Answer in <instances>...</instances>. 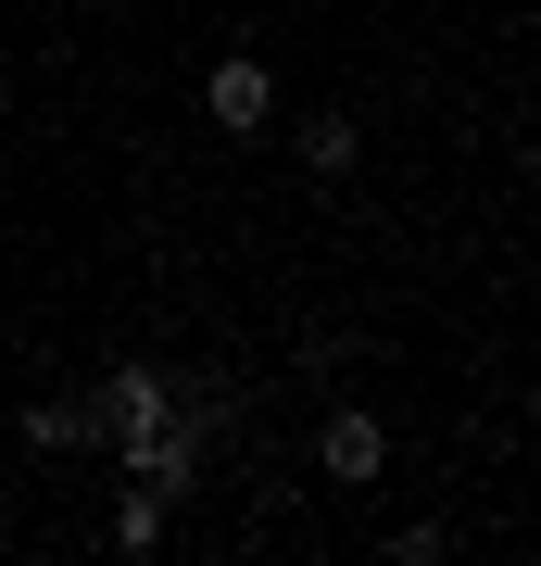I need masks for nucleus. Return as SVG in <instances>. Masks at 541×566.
<instances>
[{
  "label": "nucleus",
  "instance_id": "f257e3e1",
  "mask_svg": "<svg viewBox=\"0 0 541 566\" xmlns=\"http://www.w3.org/2000/svg\"><path fill=\"white\" fill-rule=\"evenodd\" d=\"M89 403H101V441L126 453V441H152V428H177V378H164V365H114Z\"/></svg>",
  "mask_w": 541,
  "mask_h": 566
},
{
  "label": "nucleus",
  "instance_id": "f03ea898",
  "mask_svg": "<svg viewBox=\"0 0 541 566\" xmlns=\"http://www.w3.org/2000/svg\"><path fill=\"white\" fill-rule=\"evenodd\" d=\"M201 114H215L227 139H264V126H278V76H264V51H227L215 76H201Z\"/></svg>",
  "mask_w": 541,
  "mask_h": 566
},
{
  "label": "nucleus",
  "instance_id": "7ed1b4c3",
  "mask_svg": "<svg viewBox=\"0 0 541 566\" xmlns=\"http://www.w3.org/2000/svg\"><path fill=\"white\" fill-rule=\"evenodd\" d=\"M315 465H327L341 491H378V465H391V428L365 416V403H341V416L315 428Z\"/></svg>",
  "mask_w": 541,
  "mask_h": 566
},
{
  "label": "nucleus",
  "instance_id": "20e7f679",
  "mask_svg": "<svg viewBox=\"0 0 541 566\" xmlns=\"http://www.w3.org/2000/svg\"><path fill=\"white\" fill-rule=\"evenodd\" d=\"M164 516H177V491L126 479V491H114V516H101V528H114V554H164Z\"/></svg>",
  "mask_w": 541,
  "mask_h": 566
},
{
  "label": "nucleus",
  "instance_id": "39448f33",
  "mask_svg": "<svg viewBox=\"0 0 541 566\" xmlns=\"http://www.w3.org/2000/svg\"><path fill=\"white\" fill-rule=\"evenodd\" d=\"M101 441V403L89 390H63V403H25V453H89Z\"/></svg>",
  "mask_w": 541,
  "mask_h": 566
},
{
  "label": "nucleus",
  "instance_id": "423d86ee",
  "mask_svg": "<svg viewBox=\"0 0 541 566\" xmlns=\"http://www.w3.org/2000/svg\"><path fill=\"white\" fill-rule=\"evenodd\" d=\"M290 151H302V177H353L365 126H353V114H302V139H290Z\"/></svg>",
  "mask_w": 541,
  "mask_h": 566
}]
</instances>
